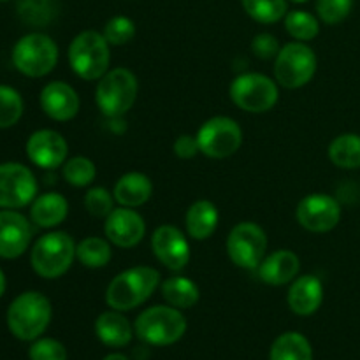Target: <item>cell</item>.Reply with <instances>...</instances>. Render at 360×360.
<instances>
[{
  "instance_id": "cell-30",
  "label": "cell",
  "mask_w": 360,
  "mask_h": 360,
  "mask_svg": "<svg viewBox=\"0 0 360 360\" xmlns=\"http://www.w3.org/2000/svg\"><path fill=\"white\" fill-rule=\"evenodd\" d=\"M285 20V30L288 32L294 41L299 42H309L316 39L320 34V20L319 16H313L308 11H290L287 13Z\"/></svg>"
},
{
  "instance_id": "cell-28",
  "label": "cell",
  "mask_w": 360,
  "mask_h": 360,
  "mask_svg": "<svg viewBox=\"0 0 360 360\" xmlns=\"http://www.w3.org/2000/svg\"><path fill=\"white\" fill-rule=\"evenodd\" d=\"M16 11L25 25L42 28L56 20L60 2L58 0H16Z\"/></svg>"
},
{
  "instance_id": "cell-17",
  "label": "cell",
  "mask_w": 360,
  "mask_h": 360,
  "mask_svg": "<svg viewBox=\"0 0 360 360\" xmlns=\"http://www.w3.org/2000/svg\"><path fill=\"white\" fill-rule=\"evenodd\" d=\"M32 243V224L16 210L0 211V259L23 255Z\"/></svg>"
},
{
  "instance_id": "cell-39",
  "label": "cell",
  "mask_w": 360,
  "mask_h": 360,
  "mask_svg": "<svg viewBox=\"0 0 360 360\" xmlns=\"http://www.w3.org/2000/svg\"><path fill=\"white\" fill-rule=\"evenodd\" d=\"M174 155L181 160H190V158L197 157L200 153L199 141H197V136H192V134H181L178 139L174 141Z\"/></svg>"
},
{
  "instance_id": "cell-10",
  "label": "cell",
  "mask_w": 360,
  "mask_h": 360,
  "mask_svg": "<svg viewBox=\"0 0 360 360\" xmlns=\"http://www.w3.org/2000/svg\"><path fill=\"white\" fill-rule=\"evenodd\" d=\"M267 234L255 221L234 225L227 236V255L241 269H257L267 255Z\"/></svg>"
},
{
  "instance_id": "cell-43",
  "label": "cell",
  "mask_w": 360,
  "mask_h": 360,
  "mask_svg": "<svg viewBox=\"0 0 360 360\" xmlns=\"http://www.w3.org/2000/svg\"><path fill=\"white\" fill-rule=\"evenodd\" d=\"M0 2H9V0H0Z\"/></svg>"
},
{
  "instance_id": "cell-2",
  "label": "cell",
  "mask_w": 360,
  "mask_h": 360,
  "mask_svg": "<svg viewBox=\"0 0 360 360\" xmlns=\"http://www.w3.org/2000/svg\"><path fill=\"white\" fill-rule=\"evenodd\" d=\"M53 308L44 294L35 290L18 295L7 308V327L21 341H35L51 322Z\"/></svg>"
},
{
  "instance_id": "cell-25",
  "label": "cell",
  "mask_w": 360,
  "mask_h": 360,
  "mask_svg": "<svg viewBox=\"0 0 360 360\" xmlns=\"http://www.w3.org/2000/svg\"><path fill=\"white\" fill-rule=\"evenodd\" d=\"M162 297L169 306L178 309H190L199 302V285L186 276H171L160 283Z\"/></svg>"
},
{
  "instance_id": "cell-8",
  "label": "cell",
  "mask_w": 360,
  "mask_h": 360,
  "mask_svg": "<svg viewBox=\"0 0 360 360\" xmlns=\"http://www.w3.org/2000/svg\"><path fill=\"white\" fill-rule=\"evenodd\" d=\"M316 67L319 58L308 42H288L281 46L280 53L274 58V79L287 90H297L313 79Z\"/></svg>"
},
{
  "instance_id": "cell-27",
  "label": "cell",
  "mask_w": 360,
  "mask_h": 360,
  "mask_svg": "<svg viewBox=\"0 0 360 360\" xmlns=\"http://www.w3.org/2000/svg\"><path fill=\"white\" fill-rule=\"evenodd\" d=\"M269 360H313V348L301 333H283L274 340Z\"/></svg>"
},
{
  "instance_id": "cell-12",
  "label": "cell",
  "mask_w": 360,
  "mask_h": 360,
  "mask_svg": "<svg viewBox=\"0 0 360 360\" xmlns=\"http://www.w3.org/2000/svg\"><path fill=\"white\" fill-rule=\"evenodd\" d=\"M37 179L27 165L20 162L0 164V207L20 210L37 197Z\"/></svg>"
},
{
  "instance_id": "cell-6",
  "label": "cell",
  "mask_w": 360,
  "mask_h": 360,
  "mask_svg": "<svg viewBox=\"0 0 360 360\" xmlns=\"http://www.w3.org/2000/svg\"><path fill=\"white\" fill-rule=\"evenodd\" d=\"M76 260V243L72 236L53 231L41 236L30 252V264L35 274L44 280H58Z\"/></svg>"
},
{
  "instance_id": "cell-37",
  "label": "cell",
  "mask_w": 360,
  "mask_h": 360,
  "mask_svg": "<svg viewBox=\"0 0 360 360\" xmlns=\"http://www.w3.org/2000/svg\"><path fill=\"white\" fill-rule=\"evenodd\" d=\"M30 360H67V348L53 338H39L28 350Z\"/></svg>"
},
{
  "instance_id": "cell-38",
  "label": "cell",
  "mask_w": 360,
  "mask_h": 360,
  "mask_svg": "<svg viewBox=\"0 0 360 360\" xmlns=\"http://www.w3.org/2000/svg\"><path fill=\"white\" fill-rule=\"evenodd\" d=\"M280 49V41L273 34H267V32H262L252 41L253 55L260 60H274Z\"/></svg>"
},
{
  "instance_id": "cell-1",
  "label": "cell",
  "mask_w": 360,
  "mask_h": 360,
  "mask_svg": "<svg viewBox=\"0 0 360 360\" xmlns=\"http://www.w3.org/2000/svg\"><path fill=\"white\" fill-rule=\"evenodd\" d=\"M162 276L155 267L136 266L122 271L105 288V304L116 311H130L144 304L160 287Z\"/></svg>"
},
{
  "instance_id": "cell-41",
  "label": "cell",
  "mask_w": 360,
  "mask_h": 360,
  "mask_svg": "<svg viewBox=\"0 0 360 360\" xmlns=\"http://www.w3.org/2000/svg\"><path fill=\"white\" fill-rule=\"evenodd\" d=\"M104 360H130V359L123 354H109L105 355Z\"/></svg>"
},
{
  "instance_id": "cell-36",
  "label": "cell",
  "mask_w": 360,
  "mask_h": 360,
  "mask_svg": "<svg viewBox=\"0 0 360 360\" xmlns=\"http://www.w3.org/2000/svg\"><path fill=\"white\" fill-rule=\"evenodd\" d=\"M102 34L111 46H125L136 37V23L129 16H112Z\"/></svg>"
},
{
  "instance_id": "cell-34",
  "label": "cell",
  "mask_w": 360,
  "mask_h": 360,
  "mask_svg": "<svg viewBox=\"0 0 360 360\" xmlns=\"http://www.w3.org/2000/svg\"><path fill=\"white\" fill-rule=\"evenodd\" d=\"M84 207L94 218H108V214L115 210V195L104 186H91L83 199Z\"/></svg>"
},
{
  "instance_id": "cell-4",
  "label": "cell",
  "mask_w": 360,
  "mask_h": 360,
  "mask_svg": "<svg viewBox=\"0 0 360 360\" xmlns=\"http://www.w3.org/2000/svg\"><path fill=\"white\" fill-rule=\"evenodd\" d=\"M111 44L97 30H83L70 41L67 58L70 69L84 81H97L111 65Z\"/></svg>"
},
{
  "instance_id": "cell-23",
  "label": "cell",
  "mask_w": 360,
  "mask_h": 360,
  "mask_svg": "<svg viewBox=\"0 0 360 360\" xmlns=\"http://www.w3.org/2000/svg\"><path fill=\"white\" fill-rule=\"evenodd\" d=\"M69 214V200L56 192L37 195L30 204V220L41 229H55Z\"/></svg>"
},
{
  "instance_id": "cell-18",
  "label": "cell",
  "mask_w": 360,
  "mask_h": 360,
  "mask_svg": "<svg viewBox=\"0 0 360 360\" xmlns=\"http://www.w3.org/2000/svg\"><path fill=\"white\" fill-rule=\"evenodd\" d=\"M39 104L44 115L55 122H69L76 118L81 108L77 91L63 81H51L46 84L39 95Z\"/></svg>"
},
{
  "instance_id": "cell-33",
  "label": "cell",
  "mask_w": 360,
  "mask_h": 360,
  "mask_svg": "<svg viewBox=\"0 0 360 360\" xmlns=\"http://www.w3.org/2000/svg\"><path fill=\"white\" fill-rule=\"evenodd\" d=\"M23 98L13 86L0 84V129H11L23 116Z\"/></svg>"
},
{
  "instance_id": "cell-9",
  "label": "cell",
  "mask_w": 360,
  "mask_h": 360,
  "mask_svg": "<svg viewBox=\"0 0 360 360\" xmlns=\"http://www.w3.org/2000/svg\"><path fill=\"white\" fill-rule=\"evenodd\" d=\"M280 84L260 72H245L234 77L229 88L232 102L239 109L253 115L267 112L280 101Z\"/></svg>"
},
{
  "instance_id": "cell-35",
  "label": "cell",
  "mask_w": 360,
  "mask_h": 360,
  "mask_svg": "<svg viewBox=\"0 0 360 360\" xmlns=\"http://www.w3.org/2000/svg\"><path fill=\"white\" fill-rule=\"evenodd\" d=\"M316 16L326 25H340L350 16L354 0H316Z\"/></svg>"
},
{
  "instance_id": "cell-5",
  "label": "cell",
  "mask_w": 360,
  "mask_h": 360,
  "mask_svg": "<svg viewBox=\"0 0 360 360\" xmlns=\"http://www.w3.org/2000/svg\"><path fill=\"white\" fill-rule=\"evenodd\" d=\"M139 81L127 67L109 69L98 79L95 88V102L105 118H123L136 104Z\"/></svg>"
},
{
  "instance_id": "cell-13",
  "label": "cell",
  "mask_w": 360,
  "mask_h": 360,
  "mask_svg": "<svg viewBox=\"0 0 360 360\" xmlns=\"http://www.w3.org/2000/svg\"><path fill=\"white\" fill-rule=\"evenodd\" d=\"M295 218L304 231L311 234H326L340 224L341 204L329 193H309L299 200Z\"/></svg>"
},
{
  "instance_id": "cell-21",
  "label": "cell",
  "mask_w": 360,
  "mask_h": 360,
  "mask_svg": "<svg viewBox=\"0 0 360 360\" xmlns=\"http://www.w3.org/2000/svg\"><path fill=\"white\" fill-rule=\"evenodd\" d=\"M112 195L120 206L139 207L153 195V181L144 172H127L116 181Z\"/></svg>"
},
{
  "instance_id": "cell-31",
  "label": "cell",
  "mask_w": 360,
  "mask_h": 360,
  "mask_svg": "<svg viewBox=\"0 0 360 360\" xmlns=\"http://www.w3.org/2000/svg\"><path fill=\"white\" fill-rule=\"evenodd\" d=\"M243 9L252 20L262 25H273L288 13L287 0H241Z\"/></svg>"
},
{
  "instance_id": "cell-29",
  "label": "cell",
  "mask_w": 360,
  "mask_h": 360,
  "mask_svg": "<svg viewBox=\"0 0 360 360\" xmlns=\"http://www.w3.org/2000/svg\"><path fill=\"white\" fill-rule=\"evenodd\" d=\"M112 259L111 243L108 238L88 236L76 245V260L88 269H102Z\"/></svg>"
},
{
  "instance_id": "cell-16",
  "label": "cell",
  "mask_w": 360,
  "mask_h": 360,
  "mask_svg": "<svg viewBox=\"0 0 360 360\" xmlns=\"http://www.w3.org/2000/svg\"><path fill=\"white\" fill-rule=\"evenodd\" d=\"M27 155L30 162L44 171L62 167L69 155L65 137L51 129H42L32 134L27 141Z\"/></svg>"
},
{
  "instance_id": "cell-40",
  "label": "cell",
  "mask_w": 360,
  "mask_h": 360,
  "mask_svg": "<svg viewBox=\"0 0 360 360\" xmlns=\"http://www.w3.org/2000/svg\"><path fill=\"white\" fill-rule=\"evenodd\" d=\"M6 287H7V281H6V274H4V271L0 269V297H2L4 294H6Z\"/></svg>"
},
{
  "instance_id": "cell-15",
  "label": "cell",
  "mask_w": 360,
  "mask_h": 360,
  "mask_svg": "<svg viewBox=\"0 0 360 360\" xmlns=\"http://www.w3.org/2000/svg\"><path fill=\"white\" fill-rule=\"evenodd\" d=\"M104 236L112 246L130 250L146 236V221L134 207H115L104 220Z\"/></svg>"
},
{
  "instance_id": "cell-24",
  "label": "cell",
  "mask_w": 360,
  "mask_h": 360,
  "mask_svg": "<svg viewBox=\"0 0 360 360\" xmlns=\"http://www.w3.org/2000/svg\"><path fill=\"white\" fill-rule=\"evenodd\" d=\"M218 221H220V213H218V207L211 200H195L186 211V234L195 239V241H206L214 234Z\"/></svg>"
},
{
  "instance_id": "cell-7",
  "label": "cell",
  "mask_w": 360,
  "mask_h": 360,
  "mask_svg": "<svg viewBox=\"0 0 360 360\" xmlns=\"http://www.w3.org/2000/svg\"><path fill=\"white\" fill-rule=\"evenodd\" d=\"M13 65L27 77H44L58 63V46L49 35L32 32L14 44L11 53Z\"/></svg>"
},
{
  "instance_id": "cell-20",
  "label": "cell",
  "mask_w": 360,
  "mask_h": 360,
  "mask_svg": "<svg viewBox=\"0 0 360 360\" xmlns=\"http://www.w3.org/2000/svg\"><path fill=\"white\" fill-rule=\"evenodd\" d=\"M299 271H301V260L297 253L292 250H276L273 253H267L260 266L257 267L260 281L271 287L292 283L297 278Z\"/></svg>"
},
{
  "instance_id": "cell-26",
  "label": "cell",
  "mask_w": 360,
  "mask_h": 360,
  "mask_svg": "<svg viewBox=\"0 0 360 360\" xmlns=\"http://www.w3.org/2000/svg\"><path fill=\"white\" fill-rule=\"evenodd\" d=\"M327 153H329V160L336 167L347 169V171L360 169V134H340L330 141Z\"/></svg>"
},
{
  "instance_id": "cell-42",
  "label": "cell",
  "mask_w": 360,
  "mask_h": 360,
  "mask_svg": "<svg viewBox=\"0 0 360 360\" xmlns=\"http://www.w3.org/2000/svg\"><path fill=\"white\" fill-rule=\"evenodd\" d=\"M290 2H295V4H304V2H308V0H290Z\"/></svg>"
},
{
  "instance_id": "cell-32",
  "label": "cell",
  "mask_w": 360,
  "mask_h": 360,
  "mask_svg": "<svg viewBox=\"0 0 360 360\" xmlns=\"http://www.w3.org/2000/svg\"><path fill=\"white\" fill-rule=\"evenodd\" d=\"M62 176L69 185L76 188L90 186L97 178V165L88 157H72L67 158L62 165Z\"/></svg>"
},
{
  "instance_id": "cell-14",
  "label": "cell",
  "mask_w": 360,
  "mask_h": 360,
  "mask_svg": "<svg viewBox=\"0 0 360 360\" xmlns=\"http://www.w3.org/2000/svg\"><path fill=\"white\" fill-rule=\"evenodd\" d=\"M151 252L158 262L171 271L185 269L190 262V245L181 229L176 225H160L151 236Z\"/></svg>"
},
{
  "instance_id": "cell-11",
  "label": "cell",
  "mask_w": 360,
  "mask_h": 360,
  "mask_svg": "<svg viewBox=\"0 0 360 360\" xmlns=\"http://www.w3.org/2000/svg\"><path fill=\"white\" fill-rule=\"evenodd\" d=\"M195 136L200 153L214 160L232 157L243 144V129L229 116H213L206 120Z\"/></svg>"
},
{
  "instance_id": "cell-22",
  "label": "cell",
  "mask_w": 360,
  "mask_h": 360,
  "mask_svg": "<svg viewBox=\"0 0 360 360\" xmlns=\"http://www.w3.org/2000/svg\"><path fill=\"white\" fill-rule=\"evenodd\" d=\"M95 334L105 347L123 348L132 341L136 333L123 311L109 309V311L101 313L95 320Z\"/></svg>"
},
{
  "instance_id": "cell-3",
  "label": "cell",
  "mask_w": 360,
  "mask_h": 360,
  "mask_svg": "<svg viewBox=\"0 0 360 360\" xmlns=\"http://www.w3.org/2000/svg\"><path fill=\"white\" fill-rule=\"evenodd\" d=\"M186 319L174 306H151L139 313L134 322V333L150 347H171L186 333Z\"/></svg>"
},
{
  "instance_id": "cell-19",
  "label": "cell",
  "mask_w": 360,
  "mask_h": 360,
  "mask_svg": "<svg viewBox=\"0 0 360 360\" xmlns=\"http://www.w3.org/2000/svg\"><path fill=\"white\" fill-rule=\"evenodd\" d=\"M323 302V283L315 274L297 276L287 292V304L297 316H309L320 309Z\"/></svg>"
}]
</instances>
